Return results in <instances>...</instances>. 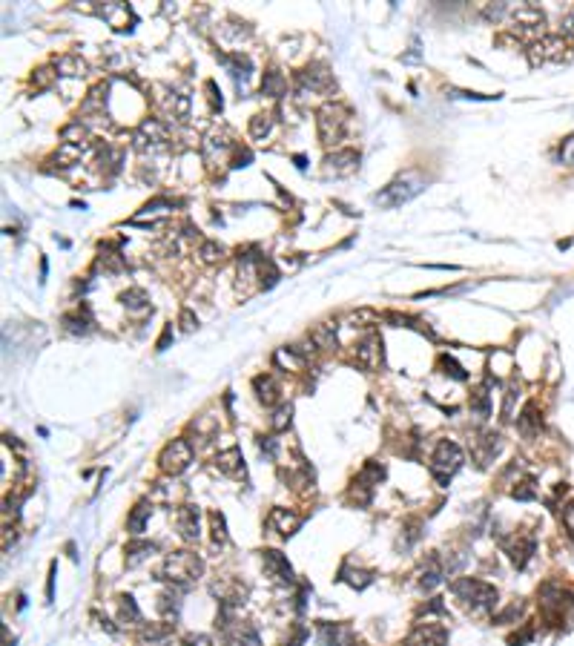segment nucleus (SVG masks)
Wrapping results in <instances>:
<instances>
[{
  "mask_svg": "<svg viewBox=\"0 0 574 646\" xmlns=\"http://www.w3.org/2000/svg\"><path fill=\"white\" fill-rule=\"evenodd\" d=\"M175 529H178L181 540L195 543L201 537V512H198V506H181L175 512Z\"/></svg>",
  "mask_w": 574,
  "mask_h": 646,
  "instance_id": "14",
  "label": "nucleus"
},
{
  "mask_svg": "<svg viewBox=\"0 0 574 646\" xmlns=\"http://www.w3.org/2000/svg\"><path fill=\"white\" fill-rule=\"evenodd\" d=\"M517 428H520V434H526V437L537 434V431L543 428V414H540L537 402H529V405L520 411V416H517Z\"/></svg>",
  "mask_w": 574,
  "mask_h": 646,
  "instance_id": "30",
  "label": "nucleus"
},
{
  "mask_svg": "<svg viewBox=\"0 0 574 646\" xmlns=\"http://www.w3.org/2000/svg\"><path fill=\"white\" fill-rule=\"evenodd\" d=\"M121 305L129 311V313H144V311H153L150 305V294L141 291V287H129V291L121 294Z\"/></svg>",
  "mask_w": 574,
  "mask_h": 646,
  "instance_id": "32",
  "label": "nucleus"
},
{
  "mask_svg": "<svg viewBox=\"0 0 574 646\" xmlns=\"http://www.w3.org/2000/svg\"><path fill=\"white\" fill-rule=\"evenodd\" d=\"M107 92H109V84L101 81L90 90V95L84 98L81 104V115H104V107H107Z\"/></svg>",
  "mask_w": 574,
  "mask_h": 646,
  "instance_id": "26",
  "label": "nucleus"
},
{
  "mask_svg": "<svg viewBox=\"0 0 574 646\" xmlns=\"http://www.w3.org/2000/svg\"><path fill=\"white\" fill-rule=\"evenodd\" d=\"M347 124H350V109L345 104L330 101L316 112V126H319L322 144H339L347 132Z\"/></svg>",
  "mask_w": 574,
  "mask_h": 646,
  "instance_id": "4",
  "label": "nucleus"
},
{
  "mask_svg": "<svg viewBox=\"0 0 574 646\" xmlns=\"http://www.w3.org/2000/svg\"><path fill=\"white\" fill-rule=\"evenodd\" d=\"M382 480H385V465H379L377 460L365 463V468L353 477V485H350V494L356 497L359 506L371 502V491H374V485H379Z\"/></svg>",
  "mask_w": 574,
  "mask_h": 646,
  "instance_id": "8",
  "label": "nucleus"
},
{
  "mask_svg": "<svg viewBox=\"0 0 574 646\" xmlns=\"http://www.w3.org/2000/svg\"><path fill=\"white\" fill-rule=\"evenodd\" d=\"M499 437L497 434H485L480 443H477V451H474V457H477V463L480 465H488L494 457H497V451H499Z\"/></svg>",
  "mask_w": 574,
  "mask_h": 646,
  "instance_id": "39",
  "label": "nucleus"
},
{
  "mask_svg": "<svg viewBox=\"0 0 574 646\" xmlns=\"http://www.w3.org/2000/svg\"><path fill=\"white\" fill-rule=\"evenodd\" d=\"M451 592L454 598L460 601V606L474 615V618H485L494 612L497 606V589L485 581H477V578H460L451 583Z\"/></svg>",
  "mask_w": 574,
  "mask_h": 646,
  "instance_id": "1",
  "label": "nucleus"
},
{
  "mask_svg": "<svg viewBox=\"0 0 574 646\" xmlns=\"http://www.w3.org/2000/svg\"><path fill=\"white\" fill-rule=\"evenodd\" d=\"M293 422V405H278L270 416V431L273 434H281V431H287Z\"/></svg>",
  "mask_w": 574,
  "mask_h": 646,
  "instance_id": "42",
  "label": "nucleus"
},
{
  "mask_svg": "<svg viewBox=\"0 0 574 646\" xmlns=\"http://www.w3.org/2000/svg\"><path fill=\"white\" fill-rule=\"evenodd\" d=\"M198 256H201L204 264H219V262H224L227 250H224V244H219V242L204 239V242L198 244Z\"/></svg>",
  "mask_w": 574,
  "mask_h": 646,
  "instance_id": "41",
  "label": "nucleus"
},
{
  "mask_svg": "<svg viewBox=\"0 0 574 646\" xmlns=\"http://www.w3.org/2000/svg\"><path fill=\"white\" fill-rule=\"evenodd\" d=\"M356 362L362 365V368H368V371H374V368L382 365V339L377 333L365 336L362 342L356 345Z\"/></svg>",
  "mask_w": 574,
  "mask_h": 646,
  "instance_id": "16",
  "label": "nucleus"
},
{
  "mask_svg": "<svg viewBox=\"0 0 574 646\" xmlns=\"http://www.w3.org/2000/svg\"><path fill=\"white\" fill-rule=\"evenodd\" d=\"M63 330L72 336H87L92 330V316L87 308H78L75 313H66L63 316Z\"/></svg>",
  "mask_w": 574,
  "mask_h": 646,
  "instance_id": "28",
  "label": "nucleus"
},
{
  "mask_svg": "<svg viewBox=\"0 0 574 646\" xmlns=\"http://www.w3.org/2000/svg\"><path fill=\"white\" fill-rule=\"evenodd\" d=\"M468 408H471V416L485 422L491 416V394H488V385H480L474 388V394L468 397Z\"/></svg>",
  "mask_w": 574,
  "mask_h": 646,
  "instance_id": "31",
  "label": "nucleus"
},
{
  "mask_svg": "<svg viewBox=\"0 0 574 646\" xmlns=\"http://www.w3.org/2000/svg\"><path fill=\"white\" fill-rule=\"evenodd\" d=\"M422 190H425V178L419 173H402L388 187H382V193H377L374 201L382 207H402L411 198H416Z\"/></svg>",
  "mask_w": 574,
  "mask_h": 646,
  "instance_id": "3",
  "label": "nucleus"
},
{
  "mask_svg": "<svg viewBox=\"0 0 574 646\" xmlns=\"http://www.w3.org/2000/svg\"><path fill=\"white\" fill-rule=\"evenodd\" d=\"M520 26V32H534L537 26H543V12L534 6H520L514 12V29Z\"/></svg>",
  "mask_w": 574,
  "mask_h": 646,
  "instance_id": "35",
  "label": "nucleus"
},
{
  "mask_svg": "<svg viewBox=\"0 0 574 646\" xmlns=\"http://www.w3.org/2000/svg\"><path fill=\"white\" fill-rule=\"evenodd\" d=\"M150 517H153V502H150V500L135 502V509H132V515H129V520H126L129 534H132V537H141L144 529H147V523H150Z\"/></svg>",
  "mask_w": 574,
  "mask_h": 646,
  "instance_id": "25",
  "label": "nucleus"
},
{
  "mask_svg": "<svg viewBox=\"0 0 574 646\" xmlns=\"http://www.w3.org/2000/svg\"><path fill=\"white\" fill-rule=\"evenodd\" d=\"M310 342H313L316 348H322V350L333 348V345H336V322H322V325H316L313 333H310Z\"/></svg>",
  "mask_w": 574,
  "mask_h": 646,
  "instance_id": "40",
  "label": "nucleus"
},
{
  "mask_svg": "<svg viewBox=\"0 0 574 646\" xmlns=\"http://www.w3.org/2000/svg\"><path fill=\"white\" fill-rule=\"evenodd\" d=\"M55 75H58V72H52L49 66H40L35 75H32V87H35V90H46V87H52Z\"/></svg>",
  "mask_w": 574,
  "mask_h": 646,
  "instance_id": "49",
  "label": "nucleus"
},
{
  "mask_svg": "<svg viewBox=\"0 0 574 646\" xmlns=\"http://www.w3.org/2000/svg\"><path fill=\"white\" fill-rule=\"evenodd\" d=\"M219 60L227 66V72L233 75V81L239 84V90H244V84H247V78H250V72H253V60L247 58V55H242V52H233V55H219Z\"/></svg>",
  "mask_w": 574,
  "mask_h": 646,
  "instance_id": "18",
  "label": "nucleus"
},
{
  "mask_svg": "<svg viewBox=\"0 0 574 646\" xmlns=\"http://www.w3.org/2000/svg\"><path fill=\"white\" fill-rule=\"evenodd\" d=\"M534 551H537V543H534L531 534H517V537L509 543V557H511V563H514L517 569H526L529 560L534 557Z\"/></svg>",
  "mask_w": 574,
  "mask_h": 646,
  "instance_id": "20",
  "label": "nucleus"
},
{
  "mask_svg": "<svg viewBox=\"0 0 574 646\" xmlns=\"http://www.w3.org/2000/svg\"><path fill=\"white\" fill-rule=\"evenodd\" d=\"M190 463H193V446H190V440H184V437L170 440V443L164 446V451L158 454V465H161V471L170 474V477L184 474V471L190 468Z\"/></svg>",
  "mask_w": 574,
  "mask_h": 646,
  "instance_id": "7",
  "label": "nucleus"
},
{
  "mask_svg": "<svg viewBox=\"0 0 574 646\" xmlns=\"http://www.w3.org/2000/svg\"><path fill=\"white\" fill-rule=\"evenodd\" d=\"M440 368H443V374H448V377H451V379H457V382H465V379H468L465 368L457 362L454 356H440Z\"/></svg>",
  "mask_w": 574,
  "mask_h": 646,
  "instance_id": "46",
  "label": "nucleus"
},
{
  "mask_svg": "<svg viewBox=\"0 0 574 646\" xmlns=\"http://www.w3.org/2000/svg\"><path fill=\"white\" fill-rule=\"evenodd\" d=\"M215 468H219L222 474L227 477H244V457L236 446H230L227 451H222L219 457H215Z\"/></svg>",
  "mask_w": 574,
  "mask_h": 646,
  "instance_id": "23",
  "label": "nucleus"
},
{
  "mask_svg": "<svg viewBox=\"0 0 574 646\" xmlns=\"http://www.w3.org/2000/svg\"><path fill=\"white\" fill-rule=\"evenodd\" d=\"M261 569H264V574H267L276 586H291L296 581L291 563H287V557L281 551H276V549H264L261 551Z\"/></svg>",
  "mask_w": 574,
  "mask_h": 646,
  "instance_id": "10",
  "label": "nucleus"
},
{
  "mask_svg": "<svg viewBox=\"0 0 574 646\" xmlns=\"http://www.w3.org/2000/svg\"><path fill=\"white\" fill-rule=\"evenodd\" d=\"M204 92H207V101H210V109L212 112H222L224 107V98H222V90L215 81H204Z\"/></svg>",
  "mask_w": 574,
  "mask_h": 646,
  "instance_id": "47",
  "label": "nucleus"
},
{
  "mask_svg": "<svg viewBox=\"0 0 574 646\" xmlns=\"http://www.w3.org/2000/svg\"><path fill=\"white\" fill-rule=\"evenodd\" d=\"M511 494H514L517 500H534V497H537V485H534V480H523Z\"/></svg>",
  "mask_w": 574,
  "mask_h": 646,
  "instance_id": "51",
  "label": "nucleus"
},
{
  "mask_svg": "<svg viewBox=\"0 0 574 646\" xmlns=\"http://www.w3.org/2000/svg\"><path fill=\"white\" fill-rule=\"evenodd\" d=\"M259 451L267 457H276V440L273 437H259Z\"/></svg>",
  "mask_w": 574,
  "mask_h": 646,
  "instance_id": "54",
  "label": "nucleus"
},
{
  "mask_svg": "<svg viewBox=\"0 0 574 646\" xmlns=\"http://www.w3.org/2000/svg\"><path fill=\"white\" fill-rule=\"evenodd\" d=\"M253 161V153L244 147V150H236V156H233V161H230V167L233 170H239V167H247Z\"/></svg>",
  "mask_w": 574,
  "mask_h": 646,
  "instance_id": "53",
  "label": "nucleus"
},
{
  "mask_svg": "<svg viewBox=\"0 0 574 646\" xmlns=\"http://www.w3.org/2000/svg\"><path fill=\"white\" fill-rule=\"evenodd\" d=\"M287 92V81L278 69H267L264 78H261V95H270V98H281Z\"/></svg>",
  "mask_w": 574,
  "mask_h": 646,
  "instance_id": "37",
  "label": "nucleus"
},
{
  "mask_svg": "<svg viewBox=\"0 0 574 646\" xmlns=\"http://www.w3.org/2000/svg\"><path fill=\"white\" fill-rule=\"evenodd\" d=\"M253 391H256V397H259L261 405H276V402H278V394H281L276 377H270V374L256 377V379H253Z\"/></svg>",
  "mask_w": 574,
  "mask_h": 646,
  "instance_id": "29",
  "label": "nucleus"
},
{
  "mask_svg": "<svg viewBox=\"0 0 574 646\" xmlns=\"http://www.w3.org/2000/svg\"><path fill=\"white\" fill-rule=\"evenodd\" d=\"M482 15H485L488 21H497V18L506 15V6H502V4H499V6H485V9H482Z\"/></svg>",
  "mask_w": 574,
  "mask_h": 646,
  "instance_id": "57",
  "label": "nucleus"
},
{
  "mask_svg": "<svg viewBox=\"0 0 574 646\" xmlns=\"http://www.w3.org/2000/svg\"><path fill=\"white\" fill-rule=\"evenodd\" d=\"M462 448L454 443V440H440L437 443V448H434V454H430V463H428V468H430V474L437 477V483H448L460 468H462Z\"/></svg>",
  "mask_w": 574,
  "mask_h": 646,
  "instance_id": "5",
  "label": "nucleus"
},
{
  "mask_svg": "<svg viewBox=\"0 0 574 646\" xmlns=\"http://www.w3.org/2000/svg\"><path fill=\"white\" fill-rule=\"evenodd\" d=\"M408 646H448V629L434 620L416 623L408 637Z\"/></svg>",
  "mask_w": 574,
  "mask_h": 646,
  "instance_id": "12",
  "label": "nucleus"
},
{
  "mask_svg": "<svg viewBox=\"0 0 574 646\" xmlns=\"http://www.w3.org/2000/svg\"><path fill=\"white\" fill-rule=\"evenodd\" d=\"M270 126H273V115L270 112H259V115H253L250 118V138H264L267 132H270Z\"/></svg>",
  "mask_w": 574,
  "mask_h": 646,
  "instance_id": "45",
  "label": "nucleus"
},
{
  "mask_svg": "<svg viewBox=\"0 0 574 646\" xmlns=\"http://www.w3.org/2000/svg\"><path fill=\"white\" fill-rule=\"evenodd\" d=\"M419 537H422V523H419V520H408V523H405V540H399L396 546H399V549H411Z\"/></svg>",
  "mask_w": 574,
  "mask_h": 646,
  "instance_id": "48",
  "label": "nucleus"
},
{
  "mask_svg": "<svg viewBox=\"0 0 574 646\" xmlns=\"http://www.w3.org/2000/svg\"><path fill=\"white\" fill-rule=\"evenodd\" d=\"M170 640H173L170 623H150V626H141L138 632V646H167Z\"/></svg>",
  "mask_w": 574,
  "mask_h": 646,
  "instance_id": "22",
  "label": "nucleus"
},
{
  "mask_svg": "<svg viewBox=\"0 0 574 646\" xmlns=\"http://www.w3.org/2000/svg\"><path fill=\"white\" fill-rule=\"evenodd\" d=\"M299 526H302V517H299L296 512H291V509H273V512L267 515V529L276 532L278 537H291V534H296Z\"/></svg>",
  "mask_w": 574,
  "mask_h": 646,
  "instance_id": "15",
  "label": "nucleus"
},
{
  "mask_svg": "<svg viewBox=\"0 0 574 646\" xmlns=\"http://www.w3.org/2000/svg\"><path fill=\"white\" fill-rule=\"evenodd\" d=\"M181 646H212V640L207 635H190L181 640Z\"/></svg>",
  "mask_w": 574,
  "mask_h": 646,
  "instance_id": "55",
  "label": "nucleus"
},
{
  "mask_svg": "<svg viewBox=\"0 0 574 646\" xmlns=\"http://www.w3.org/2000/svg\"><path fill=\"white\" fill-rule=\"evenodd\" d=\"M158 612H161L167 620H173V618L181 612V589H178V586H170V589H164V592L158 595Z\"/></svg>",
  "mask_w": 574,
  "mask_h": 646,
  "instance_id": "34",
  "label": "nucleus"
},
{
  "mask_svg": "<svg viewBox=\"0 0 574 646\" xmlns=\"http://www.w3.org/2000/svg\"><path fill=\"white\" fill-rule=\"evenodd\" d=\"M58 75H87V60L81 55H60L55 58Z\"/></svg>",
  "mask_w": 574,
  "mask_h": 646,
  "instance_id": "38",
  "label": "nucleus"
},
{
  "mask_svg": "<svg viewBox=\"0 0 574 646\" xmlns=\"http://www.w3.org/2000/svg\"><path fill=\"white\" fill-rule=\"evenodd\" d=\"M224 643L227 646H261V637L253 626H244V623H236L230 629H224Z\"/></svg>",
  "mask_w": 574,
  "mask_h": 646,
  "instance_id": "24",
  "label": "nucleus"
},
{
  "mask_svg": "<svg viewBox=\"0 0 574 646\" xmlns=\"http://www.w3.org/2000/svg\"><path fill=\"white\" fill-rule=\"evenodd\" d=\"M170 339H173V325H167V328H164V333H161V339H158V350H167Z\"/></svg>",
  "mask_w": 574,
  "mask_h": 646,
  "instance_id": "58",
  "label": "nucleus"
},
{
  "mask_svg": "<svg viewBox=\"0 0 574 646\" xmlns=\"http://www.w3.org/2000/svg\"><path fill=\"white\" fill-rule=\"evenodd\" d=\"M359 170V153L356 150H336V153H330L327 158H325V167H322V173L330 178H342V176H350V173H356Z\"/></svg>",
  "mask_w": 574,
  "mask_h": 646,
  "instance_id": "13",
  "label": "nucleus"
},
{
  "mask_svg": "<svg viewBox=\"0 0 574 646\" xmlns=\"http://www.w3.org/2000/svg\"><path fill=\"white\" fill-rule=\"evenodd\" d=\"M210 532H212V546H224L227 543V523H224L222 512L210 515Z\"/></svg>",
  "mask_w": 574,
  "mask_h": 646,
  "instance_id": "44",
  "label": "nucleus"
},
{
  "mask_svg": "<svg viewBox=\"0 0 574 646\" xmlns=\"http://www.w3.org/2000/svg\"><path fill=\"white\" fill-rule=\"evenodd\" d=\"M531 637H534V629H531V626H526V629H523L520 635H514L509 643H511V646H523V643H526V640H531Z\"/></svg>",
  "mask_w": 574,
  "mask_h": 646,
  "instance_id": "56",
  "label": "nucleus"
},
{
  "mask_svg": "<svg viewBox=\"0 0 574 646\" xmlns=\"http://www.w3.org/2000/svg\"><path fill=\"white\" fill-rule=\"evenodd\" d=\"M443 578H445V566H443L440 554H430V557L425 560L422 571H419V586H422L425 592H430V589H437V586L443 583Z\"/></svg>",
  "mask_w": 574,
  "mask_h": 646,
  "instance_id": "21",
  "label": "nucleus"
},
{
  "mask_svg": "<svg viewBox=\"0 0 574 646\" xmlns=\"http://www.w3.org/2000/svg\"><path fill=\"white\" fill-rule=\"evenodd\" d=\"M178 325H181V330H184V333H193V330L198 328V319L193 316V311H190V308H184V311L178 313Z\"/></svg>",
  "mask_w": 574,
  "mask_h": 646,
  "instance_id": "52",
  "label": "nucleus"
},
{
  "mask_svg": "<svg viewBox=\"0 0 574 646\" xmlns=\"http://www.w3.org/2000/svg\"><path fill=\"white\" fill-rule=\"evenodd\" d=\"M204 574V560L193 551H173L164 557L161 569H158V578L167 581L170 586H178V589H187L190 583H195L198 578Z\"/></svg>",
  "mask_w": 574,
  "mask_h": 646,
  "instance_id": "2",
  "label": "nucleus"
},
{
  "mask_svg": "<svg viewBox=\"0 0 574 646\" xmlns=\"http://www.w3.org/2000/svg\"><path fill=\"white\" fill-rule=\"evenodd\" d=\"M118 618H121L124 626H141L144 618H141V609H138L132 595H121L118 598Z\"/></svg>",
  "mask_w": 574,
  "mask_h": 646,
  "instance_id": "36",
  "label": "nucleus"
},
{
  "mask_svg": "<svg viewBox=\"0 0 574 646\" xmlns=\"http://www.w3.org/2000/svg\"><path fill=\"white\" fill-rule=\"evenodd\" d=\"M98 15H101L104 21H109L115 32H129V29H132V23H135L132 9H129V6H124V4H109V6H101V9H98Z\"/></svg>",
  "mask_w": 574,
  "mask_h": 646,
  "instance_id": "19",
  "label": "nucleus"
},
{
  "mask_svg": "<svg viewBox=\"0 0 574 646\" xmlns=\"http://www.w3.org/2000/svg\"><path fill=\"white\" fill-rule=\"evenodd\" d=\"M153 551H156V543H147V540H132V543H126V549H124V563H126V569H135L141 560L153 557Z\"/></svg>",
  "mask_w": 574,
  "mask_h": 646,
  "instance_id": "33",
  "label": "nucleus"
},
{
  "mask_svg": "<svg viewBox=\"0 0 574 646\" xmlns=\"http://www.w3.org/2000/svg\"><path fill=\"white\" fill-rule=\"evenodd\" d=\"M60 144H72V147H87L90 144V126L75 118V121H69L63 129H60Z\"/></svg>",
  "mask_w": 574,
  "mask_h": 646,
  "instance_id": "27",
  "label": "nucleus"
},
{
  "mask_svg": "<svg viewBox=\"0 0 574 646\" xmlns=\"http://www.w3.org/2000/svg\"><path fill=\"white\" fill-rule=\"evenodd\" d=\"M520 397V385L517 382H511L509 388H506V402H502V419H511V411H514V399Z\"/></svg>",
  "mask_w": 574,
  "mask_h": 646,
  "instance_id": "50",
  "label": "nucleus"
},
{
  "mask_svg": "<svg viewBox=\"0 0 574 646\" xmlns=\"http://www.w3.org/2000/svg\"><path fill=\"white\" fill-rule=\"evenodd\" d=\"M571 603V595L563 589V583L548 581L540 586V609L546 618H563V609Z\"/></svg>",
  "mask_w": 574,
  "mask_h": 646,
  "instance_id": "11",
  "label": "nucleus"
},
{
  "mask_svg": "<svg viewBox=\"0 0 574 646\" xmlns=\"http://www.w3.org/2000/svg\"><path fill=\"white\" fill-rule=\"evenodd\" d=\"M259 284L264 287V291H270V287L281 279V273H278V267H276V262L273 259H261V264H259Z\"/></svg>",
  "mask_w": 574,
  "mask_h": 646,
  "instance_id": "43",
  "label": "nucleus"
},
{
  "mask_svg": "<svg viewBox=\"0 0 574 646\" xmlns=\"http://www.w3.org/2000/svg\"><path fill=\"white\" fill-rule=\"evenodd\" d=\"M299 87L308 92H319V95H330L336 92V81H333V72L325 63H308L299 72Z\"/></svg>",
  "mask_w": 574,
  "mask_h": 646,
  "instance_id": "9",
  "label": "nucleus"
},
{
  "mask_svg": "<svg viewBox=\"0 0 574 646\" xmlns=\"http://www.w3.org/2000/svg\"><path fill=\"white\" fill-rule=\"evenodd\" d=\"M322 646H356V635L345 623H319Z\"/></svg>",
  "mask_w": 574,
  "mask_h": 646,
  "instance_id": "17",
  "label": "nucleus"
},
{
  "mask_svg": "<svg viewBox=\"0 0 574 646\" xmlns=\"http://www.w3.org/2000/svg\"><path fill=\"white\" fill-rule=\"evenodd\" d=\"M52 595H55V563H52V569H49V581H46V598L52 601Z\"/></svg>",
  "mask_w": 574,
  "mask_h": 646,
  "instance_id": "59",
  "label": "nucleus"
},
{
  "mask_svg": "<svg viewBox=\"0 0 574 646\" xmlns=\"http://www.w3.org/2000/svg\"><path fill=\"white\" fill-rule=\"evenodd\" d=\"M170 141V126L158 118H147V121H141L138 129L132 132V147L138 153H153L158 147H164V144Z\"/></svg>",
  "mask_w": 574,
  "mask_h": 646,
  "instance_id": "6",
  "label": "nucleus"
}]
</instances>
